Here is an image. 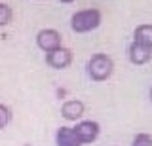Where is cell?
<instances>
[{
	"instance_id": "277c9868",
	"label": "cell",
	"mask_w": 152,
	"mask_h": 146,
	"mask_svg": "<svg viewBox=\"0 0 152 146\" xmlns=\"http://www.w3.org/2000/svg\"><path fill=\"white\" fill-rule=\"evenodd\" d=\"M76 137L80 139L82 144H88V142H93L95 139L99 137V123L97 121H91V120H84L80 123H76V127H72Z\"/></svg>"
},
{
	"instance_id": "8fae6325",
	"label": "cell",
	"mask_w": 152,
	"mask_h": 146,
	"mask_svg": "<svg viewBox=\"0 0 152 146\" xmlns=\"http://www.w3.org/2000/svg\"><path fill=\"white\" fill-rule=\"evenodd\" d=\"M131 146H152V137L148 133H139V135H135Z\"/></svg>"
},
{
	"instance_id": "6da1fadb",
	"label": "cell",
	"mask_w": 152,
	"mask_h": 146,
	"mask_svg": "<svg viewBox=\"0 0 152 146\" xmlns=\"http://www.w3.org/2000/svg\"><path fill=\"white\" fill-rule=\"evenodd\" d=\"M101 25V12L89 8V10L76 12L70 19V29L74 32H89Z\"/></svg>"
},
{
	"instance_id": "5bb4252c",
	"label": "cell",
	"mask_w": 152,
	"mask_h": 146,
	"mask_svg": "<svg viewBox=\"0 0 152 146\" xmlns=\"http://www.w3.org/2000/svg\"><path fill=\"white\" fill-rule=\"evenodd\" d=\"M150 101H152V89H150Z\"/></svg>"
},
{
	"instance_id": "8992f818",
	"label": "cell",
	"mask_w": 152,
	"mask_h": 146,
	"mask_svg": "<svg viewBox=\"0 0 152 146\" xmlns=\"http://www.w3.org/2000/svg\"><path fill=\"white\" fill-rule=\"evenodd\" d=\"M61 116L69 121H76L84 116V102L78 101V99H70V101H65L63 106H61Z\"/></svg>"
},
{
	"instance_id": "ba28073f",
	"label": "cell",
	"mask_w": 152,
	"mask_h": 146,
	"mask_svg": "<svg viewBox=\"0 0 152 146\" xmlns=\"http://www.w3.org/2000/svg\"><path fill=\"white\" fill-rule=\"evenodd\" d=\"M55 144L57 146H82L72 127H59L55 133Z\"/></svg>"
},
{
	"instance_id": "7a4b0ae2",
	"label": "cell",
	"mask_w": 152,
	"mask_h": 146,
	"mask_svg": "<svg viewBox=\"0 0 152 146\" xmlns=\"http://www.w3.org/2000/svg\"><path fill=\"white\" fill-rule=\"evenodd\" d=\"M112 70H114V63L104 53H97L88 61V74L95 82H103V80L110 78Z\"/></svg>"
},
{
	"instance_id": "30bf717a",
	"label": "cell",
	"mask_w": 152,
	"mask_h": 146,
	"mask_svg": "<svg viewBox=\"0 0 152 146\" xmlns=\"http://www.w3.org/2000/svg\"><path fill=\"white\" fill-rule=\"evenodd\" d=\"M10 19H12V10H10V6L4 4V2H0V27L8 25Z\"/></svg>"
},
{
	"instance_id": "52a82bcc",
	"label": "cell",
	"mask_w": 152,
	"mask_h": 146,
	"mask_svg": "<svg viewBox=\"0 0 152 146\" xmlns=\"http://www.w3.org/2000/svg\"><path fill=\"white\" fill-rule=\"evenodd\" d=\"M127 55H129V61L133 65H145L152 59V49L146 48V46H141V44H137V42H133L129 48H127Z\"/></svg>"
},
{
	"instance_id": "4fadbf2b",
	"label": "cell",
	"mask_w": 152,
	"mask_h": 146,
	"mask_svg": "<svg viewBox=\"0 0 152 146\" xmlns=\"http://www.w3.org/2000/svg\"><path fill=\"white\" fill-rule=\"evenodd\" d=\"M59 2H63V4H70V2H74V0H59Z\"/></svg>"
},
{
	"instance_id": "9c48e42d",
	"label": "cell",
	"mask_w": 152,
	"mask_h": 146,
	"mask_svg": "<svg viewBox=\"0 0 152 146\" xmlns=\"http://www.w3.org/2000/svg\"><path fill=\"white\" fill-rule=\"evenodd\" d=\"M133 38H135L133 42L152 49V25H139L133 32Z\"/></svg>"
},
{
	"instance_id": "3957f363",
	"label": "cell",
	"mask_w": 152,
	"mask_h": 146,
	"mask_svg": "<svg viewBox=\"0 0 152 146\" xmlns=\"http://www.w3.org/2000/svg\"><path fill=\"white\" fill-rule=\"evenodd\" d=\"M36 44L42 51L50 53V51H53L61 46V34L55 29H42L36 34Z\"/></svg>"
},
{
	"instance_id": "5b68a950",
	"label": "cell",
	"mask_w": 152,
	"mask_h": 146,
	"mask_svg": "<svg viewBox=\"0 0 152 146\" xmlns=\"http://www.w3.org/2000/svg\"><path fill=\"white\" fill-rule=\"evenodd\" d=\"M70 61H72V51L63 48V46H59L57 49L50 51V53H46V63L50 65L51 68H66L70 65Z\"/></svg>"
},
{
	"instance_id": "7c38bea8",
	"label": "cell",
	"mask_w": 152,
	"mask_h": 146,
	"mask_svg": "<svg viewBox=\"0 0 152 146\" xmlns=\"http://www.w3.org/2000/svg\"><path fill=\"white\" fill-rule=\"evenodd\" d=\"M12 120V110L6 105H0V129H4Z\"/></svg>"
}]
</instances>
